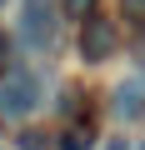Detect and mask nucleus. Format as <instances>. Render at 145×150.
<instances>
[{"mask_svg": "<svg viewBox=\"0 0 145 150\" xmlns=\"http://www.w3.org/2000/svg\"><path fill=\"white\" fill-rule=\"evenodd\" d=\"M35 105H40V75L25 70V65H10L5 75H0V115L20 120V115H30Z\"/></svg>", "mask_w": 145, "mask_h": 150, "instance_id": "obj_2", "label": "nucleus"}, {"mask_svg": "<svg viewBox=\"0 0 145 150\" xmlns=\"http://www.w3.org/2000/svg\"><path fill=\"white\" fill-rule=\"evenodd\" d=\"M60 150H85V145H80V140H65V145H60Z\"/></svg>", "mask_w": 145, "mask_h": 150, "instance_id": "obj_7", "label": "nucleus"}, {"mask_svg": "<svg viewBox=\"0 0 145 150\" xmlns=\"http://www.w3.org/2000/svg\"><path fill=\"white\" fill-rule=\"evenodd\" d=\"M60 0H20V45L25 50H50L60 35Z\"/></svg>", "mask_w": 145, "mask_h": 150, "instance_id": "obj_1", "label": "nucleus"}, {"mask_svg": "<svg viewBox=\"0 0 145 150\" xmlns=\"http://www.w3.org/2000/svg\"><path fill=\"white\" fill-rule=\"evenodd\" d=\"M140 150H145V145H140Z\"/></svg>", "mask_w": 145, "mask_h": 150, "instance_id": "obj_9", "label": "nucleus"}, {"mask_svg": "<svg viewBox=\"0 0 145 150\" xmlns=\"http://www.w3.org/2000/svg\"><path fill=\"white\" fill-rule=\"evenodd\" d=\"M105 150H125V145H120V140H110V145H105Z\"/></svg>", "mask_w": 145, "mask_h": 150, "instance_id": "obj_8", "label": "nucleus"}, {"mask_svg": "<svg viewBox=\"0 0 145 150\" xmlns=\"http://www.w3.org/2000/svg\"><path fill=\"white\" fill-rule=\"evenodd\" d=\"M145 110V85L140 80H120L115 85V115H140Z\"/></svg>", "mask_w": 145, "mask_h": 150, "instance_id": "obj_4", "label": "nucleus"}, {"mask_svg": "<svg viewBox=\"0 0 145 150\" xmlns=\"http://www.w3.org/2000/svg\"><path fill=\"white\" fill-rule=\"evenodd\" d=\"M140 10H145V0H125V20H140Z\"/></svg>", "mask_w": 145, "mask_h": 150, "instance_id": "obj_6", "label": "nucleus"}, {"mask_svg": "<svg viewBox=\"0 0 145 150\" xmlns=\"http://www.w3.org/2000/svg\"><path fill=\"white\" fill-rule=\"evenodd\" d=\"M110 45H115V30H110V20L90 15V20L80 25V55H85L90 65H100V60L110 55Z\"/></svg>", "mask_w": 145, "mask_h": 150, "instance_id": "obj_3", "label": "nucleus"}, {"mask_svg": "<svg viewBox=\"0 0 145 150\" xmlns=\"http://www.w3.org/2000/svg\"><path fill=\"white\" fill-rule=\"evenodd\" d=\"M65 5V15H75V20H85L90 10H95V0H60Z\"/></svg>", "mask_w": 145, "mask_h": 150, "instance_id": "obj_5", "label": "nucleus"}]
</instances>
